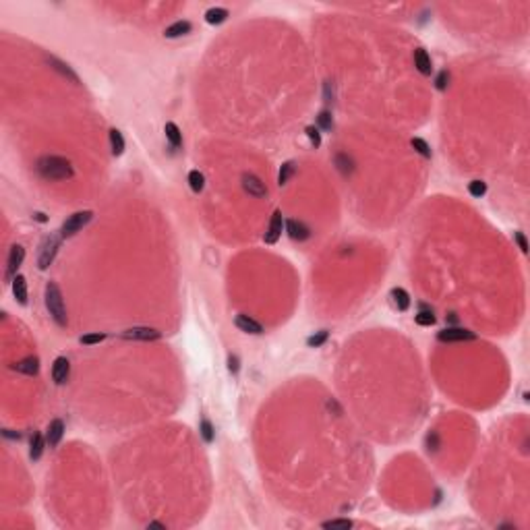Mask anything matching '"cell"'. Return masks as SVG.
Instances as JSON below:
<instances>
[{"label": "cell", "mask_w": 530, "mask_h": 530, "mask_svg": "<svg viewBox=\"0 0 530 530\" xmlns=\"http://www.w3.org/2000/svg\"><path fill=\"white\" fill-rule=\"evenodd\" d=\"M390 296H392V302L398 311H408L410 309V296L404 288H392Z\"/></svg>", "instance_id": "9a60e30c"}, {"label": "cell", "mask_w": 530, "mask_h": 530, "mask_svg": "<svg viewBox=\"0 0 530 530\" xmlns=\"http://www.w3.org/2000/svg\"><path fill=\"white\" fill-rule=\"evenodd\" d=\"M476 336L468 330H462V328H447L443 332L437 334V340L439 342H470L474 340Z\"/></svg>", "instance_id": "8992f818"}, {"label": "cell", "mask_w": 530, "mask_h": 530, "mask_svg": "<svg viewBox=\"0 0 530 530\" xmlns=\"http://www.w3.org/2000/svg\"><path fill=\"white\" fill-rule=\"evenodd\" d=\"M199 431H201V437H203V441H205V443H211V441H214V437H216V433H214V425H211V422H209L207 418H203V420H201Z\"/></svg>", "instance_id": "484cf974"}, {"label": "cell", "mask_w": 530, "mask_h": 530, "mask_svg": "<svg viewBox=\"0 0 530 530\" xmlns=\"http://www.w3.org/2000/svg\"><path fill=\"white\" fill-rule=\"evenodd\" d=\"M37 170L44 178H50V180H65L73 176L71 162L60 155H44L37 162Z\"/></svg>", "instance_id": "6da1fadb"}, {"label": "cell", "mask_w": 530, "mask_h": 530, "mask_svg": "<svg viewBox=\"0 0 530 530\" xmlns=\"http://www.w3.org/2000/svg\"><path fill=\"white\" fill-rule=\"evenodd\" d=\"M69 373H71V362H69V358H67V356H58V358L54 360V364H52V379H54V383L63 385V383H67V379H69Z\"/></svg>", "instance_id": "ba28073f"}, {"label": "cell", "mask_w": 530, "mask_h": 530, "mask_svg": "<svg viewBox=\"0 0 530 530\" xmlns=\"http://www.w3.org/2000/svg\"><path fill=\"white\" fill-rule=\"evenodd\" d=\"M414 321H416L418 325H422V328H431V325H435V315H433V311H431V309H425V307H422V309H420V313H416Z\"/></svg>", "instance_id": "7402d4cb"}, {"label": "cell", "mask_w": 530, "mask_h": 530, "mask_svg": "<svg viewBox=\"0 0 530 530\" xmlns=\"http://www.w3.org/2000/svg\"><path fill=\"white\" fill-rule=\"evenodd\" d=\"M93 218V214L89 209H85V211H77V214H73V216H69V220L63 224V228H60V234L67 238V236H73V234H77L89 220Z\"/></svg>", "instance_id": "277c9868"}, {"label": "cell", "mask_w": 530, "mask_h": 530, "mask_svg": "<svg viewBox=\"0 0 530 530\" xmlns=\"http://www.w3.org/2000/svg\"><path fill=\"white\" fill-rule=\"evenodd\" d=\"M13 294L19 304H27V280L23 276H17L13 280Z\"/></svg>", "instance_id": "e0dca14e"}, {"label": "cell", "mask_w": 530, "mask_h": 530, "mask_svg": "<svg viewBox=\"0 0 530 530\" xmlns=\"http://www.w3.org/2000/svg\"><path fill=\"white\" fill-rule=\"evenodd\" d=\"M110 147H112V153L114 155H123L125 151V139H123V133L118 129H112L110 131Z\"/></svg>", "instance_id": "603a6c76"}, {"label": "cell", "mask_w": 530, "mask_h": 530, "mask_svg": "<svg viewBox=\"0 0 530 530\" xmlns=\"http://www.w3.org/2000/svg\"><path fill=\"white\" fill-rule=\"evenodd\" d=\"M60 247V236H48L44 242H42V249H39V257H37V268L39 270H46L48 265L54 261L56 257V251Z\"/></svg>", "instance_id": "3957f363"}, {"label": "cell", "mask_w": 530, "mask_h": 530, "mask_svg": "<svg viewBox=\"0 0 530 530\" xmlns=\"http://www.w3.org/2000/svg\"><path fill=\"white\" fill-rule=\"evenodd\" d=\"M412 147L422 155V157H431V147H429V143L425 141V139H418V137H414L412 141Z\"/></svg>", "instance_id": "f546056e"}, {"label": "cell", "mask_w": 530, "mask_h": 530, "mask_svg": "<svg viewBox=\"0 0 530 530\" xmlns=\"http://www.w3.org/2000/svg\"><path fill=\"white\" fill-rule=\"evenodd\" d=\"M242 187L253 197H265V195H268V189H265L261 178H257L255 174H242Z\"/></svg>", "instance_id": "30bf717a"}, {"label": "cell", "mask_w": 530, "mask_h": 530, "mask_svg": "<svg viewBox=\"0 0 530 530\" xmlns=\"http://www.w3.org/2000/svg\"><path fill=\"white\" fill-rule=\"evenodd\" d=\"M63 435H65V422L60 420V418H54L48 425V433H46V441L50 443V447H56L58 443H60V439H63Z\"/></svg>", "instance_id": "8fae6325"}, {"label": "cell", "mask_w": 530, "mask_h": 530, "mask_svg": "<svg viewBox=\"0 0 530 530\" xmlns=\"http://www.w3.org/2000/svg\"><path fill=\"white\" fill-rule=\"evenodd\" d=\"M164 133H166V139L170 141L172 147H180L182 145V133H180V129L174 123H166Z\"/></svg>", "instance_id": "ffe728a7"}, {"label": "cell", "mask_w": 530, "mask_h": 530, "mask_svg": "<svg viewBox=\"0 0 530 530\" xmlns=\"http://www.w3.org/2000/svg\"><path fill=\"white\" fill-rule=\"evenodd\" d=\"M46 307H48L50 315L54 317V321H56L60 328H65V325H67L65 298H63L60 288H58L54 282H48V284H46Z\"/></svg>", "instance_id": "7a4b0ae2"}, {"label": "cell", "mask_w": 530, "mask_h": 530, "mask_svg": "<svg viewBox=\"0 0 530 530\" xmlns=\"http://www.w3.org/2000/svg\"><path fill=\"white\" fill-rule=\"evenodd\" d=\"M147 528H166V526H164V524H160V522H151Z\"/></svg>", "instance_id": "ab89813d"}, {"label": "cell", "mask_w": 530, "mask_h": 530, "mask_svg": "<svg viewBox=\"0 0 530 530\" xmlns=\"http://www.w3.org/2000/svg\"><path fill=\"white\" fill-rule=\"evenodd\" d=\"M514 238H516V242H518L520 251H522V253H526V251H528V242H526V236H524L522 232H516V234H514Z\"/></svg>", "instance_id": "8d00e7d4"}, {"label": "cell", "mask_w": 530, "mask_h": 530, "mask_svg": "<svg viewBox=\"0 0 530 530\" xmlns=\"http://www.w3.org/2000/svg\"><path fill=\"white\" fill-rule=\"evenodd\" d=\"M294 174V162H286V164H282V168H280V174H278V182H280V187L282 185H286L288 180H290V176Z\"/></svg>", "instance_id": "83f0119b"}, {"label": "cell", "mask_w": 530, "mask_h": 530, "mask_svg": "<svg viewBox=\"0 0 530 530\" xmlns=\"http://www.w3.org/2000/svg\"><path fill=\"white\" fill-rule=\"evenodd\" d=\"M427 445H429V452H431V450H433V452L437 450V445H439V439H437V435H435V433H431V435L427 437Z\"/></svg>", "instance_id": "74e56055"}, {"label": "cell", "mask_w": 530, "mask_h": 530, "mask_svg": "<svg viewBox=\"0 0 530 530\" xmlns=\"http://www.w3.org/2000/svg\"><path fill=\"white\" fill-rule=\"evenodd\" d=\"M447 83H450V73H447V71H441V73L435 77V87L443 91V89L447 87Z\"/></svg>", "instance_id": "836d02e7"}, {"label": "cell", "mask_w": 530, "mask_h": 530, "mask_svg": "<svg viewBox=\"0 0 530 530\" xmlns=\"http://www.w3.org/2000/svg\"><path fill=\"white\" fill-rule=\"evenodd\" d=\"M336 164H338V168H340V172L342 174H350L354 168H352V160L346 155V153H340V155H336Z\"/></svg>", "instance_id": "f1b7e54d"}, {"label": "cell", "mask_w": 530, "mask_h": 530, "mask_svg": "<svg viewBox=\"0 0 530 530\" xmlns=\"http://www.w3.org/2000/svg\"><path fill=\"white\" fill-rule=\"evenodd\" d=\"M228 369L232 371V373H236V371H238V358H236V356H230V358H228Z\"/></svg>", "instance_id": "f35d334b"}, {"label": "cell", "mask_w": 530, "mask_h": 530, "mask_svg": "<svg viewBox=\"0 0 530 530\" xmlns=\"http://www.w3.org/2000/svg\"><path fill=\"white\" fill-rule=\"evenodd\" d=\"M468 193H470L472 197H483V195L487 193V185H485L483 180H472V182L468 185Z\"/></svg>", "instance_id": "1f68e13d"}, {"label": "cell", "mask_w": 530, "mask_h": 530, "mask_svg": "<svg viewBox=\"0 0 530 530\" xmlns=\"http://www.w3.org/2000/svg\"><path fill=\"white\" fill-rule=\"evenodd\" d=\"M330 338V332H325V330H321V332H317V334H313L309 340H307V344L311 346V348H319V346H323L325 344V340Z\"/></svg>", "instance_id": "4316f807"}, {"label": "cell", "mask_w": 530, "mask_h": 530, "mask_svg": "<svg viewBox=\"0 0 530 530\" xmlns=\"http://www.w3.org/2000/svg\"><path fill=\"white\" fill-rule=\"evenodd\" d=\"M42 452H44V437H42V433H33V437H31V447H29V458H31V460H39V458H42Z\"/></svg>", "instance_id": "cb8c5ba5"}, {"label": "cell", "mask_w": 530, "mask_h": 530, "mask_svg": "<svg viewBox=\"0 0 530 530\" xmlns=\"http://www.w3.org/2000/svg\"><path fill=\"white\" fill-rule=\"evenodd\" d=\"M414 65H416V69L422 75H431L433 73V63H431V58L427 54V50H422V48L414 50Z\"/></svg>", "instance_id": "7c38bea8"}, {"label": "cell", "mask_w": 530, "mask_h": 530, "mask_svg": "<svg viewBox=\"0 0 530 530\" xmlns=\"http://www.w3.org/2000/svg\"><path fill=\"white\" fill-rule=\"evenodd\" d=\"M189 185H191V189H193L195 193H201V191H203V187H205V178H203V174H201L199 170H191V172H189Z\"/></svg>", "instance_id": "d4e9b609"}, {"label": "cell", "mask_w": 530, "mask_h": 530, "mask_svg": "<svg viewBox=\"0 0 530 530\" xmlns=\"http://www.w3.org/2000/svg\"><path fill=\"white\" fill-rule=\"evenodd\" d=\"M50 65H52V69L54 71H58L60 75H65L67 79H71L73 83H79V77H77V73L69 67V65H65L63 60H58V58H50Z\"/></svg>", "instance_id": "ac0fdd59"}, {"label": "cell", "mask_w": 530, "mask_h": 530, "mask_svg": "<svg viewBox=\"0 0 530 530\" xmlns=\"http://www.w3.org/2000/svg\"><path fill=\"white\" fill-rule=\"evenodd\" d=\"M23 259H25V249H23L21 244L11 247V253H9V259H7V274H5V278H7L9 282H13V280L19 276L17 270L21 268Z\"/></svg>", "instance_id": "5b68a950"}, {"label": "cell", "mask_w": 530, "mask_h": 530, "mask_svg": "<svg viewBox=\"0 0 530 530\" xmlns=\"http://www.w3.org/2000/svg\"><path fill=\"white\" fill-rule=\"evenodd\" d=\"M282 230H284V216H282L280 209H276L274 216H272V222H270V228H268V232H265V242L268 244L278 242V238L282 236Z\"/></svg>", "instance_id": "52a82bcc"}, {"label": "cell", "mask_w": 530, "mask_h": 530, "mask_svg": "<svg viewBox=\"0 0 530 530\" xmlns=\"http://www.w3.org/2000/svg\"><path fill=\"white\" fill-rule=\"evenodd\" d=\"M304 133H307V137H309V141H311L313 147H319V145H321V133H319V129H317V127L309 125V127L304 129Z\"/></svg>", "instance_id": "4dcf8cb0"}, {"label": "cell", "mask_w": 530, "mask_h": 530, "mask_svg": "<svg viewBox=\"0 0 530 530\" xmlns=\"http://www.w3.org/2000/svg\"><path fill=\"white\" fill-rule=\"evenodd\" d=\"M15 369L19 371V373H25V375H35L39 371V358L37 356H27V358L19 360L15 364Z\"/></svg>", "instance_id": "2e32d148"}, {"label": "cell", "mask_w": 530, "mask_h": 530, "mask_svg": "<svg viewBox=\"0 0 530 530\" xmlns=\"http://www.w3.org/2000/svg\"><path fill=\"white\" fill-rule=\"evenodd\" d=\"M106 338V334H87V336H81V344H99L101 340Z\"/></svg>", "instance_id": "e575fe53"}, {"label": "cell", "mask_w": 530, "mask_h": 530, "mask_svg": "<svg viewBox=\"0 0 530 530\" xmlns=\"http://www.w3.org/2000/svg\"><path fill=\"white\" fill-rule=\"evenodd\" d=\"M162 334L153 330V328H131L123 334L125 340H143V342H149V340H157Z\"/></svg>", "instance_id": "9c48e42d"}, {"label": "cell", "mask_w": 530, "mask_h": 530, "mask_svg": "<svg viewBox=\"0 0 530 530\" xmlns=\"http://www.w3.org/2000/svg\"><path fill=\"white\" fill-rule=\"evenodd\" d=\"M317 123H319V127H321L323 131H332V127H334L332 112H328V110H321V112H319V116H317Z\"/></svg>", "instance_id": "d6a6232c"}, {"label": "cell", "mask_w": 530, "mask_h": 530, "mask_svg": "<svg viewBox=\"0 0 530 530\" xmlns=\"http://www.w3.org/2000/svg\"><path fill=\"white\" fill-rule=\"evenodd\" d=\"M236 328L247 332V334H263L261 323H257L255 319H251L249 315H236Z\"/></svg>", "instance_id": "5bb4252c"}, {"label": "cell", "mask_w": 530, "mask_h": 530, "mask_svg": "<svg viewBox=\"0 0 530 530\" xmlns=\"http://www.w3.org/2000/svg\"><path fill=\"white\" fill-rule=\"evenodd\" d=\"M35 218H37L39 222H46V216H44V214H35Z\"/></svg>", "instance_id": "60d3db41"}, {"label": "cell", "mask_w": 530, "mask_h": 530, "mask_svg": "<svg viewBox=\"0 0 530 530\" xmlns=\"http://www.w3.org/2000/svg\"><path fill=\"white\" fill-rule=\"evenodd\" d=\"M286 228H288V234H290L292 240H307L309 234H311V230L302 222H296V220H288Z\"/></svg>", "instance_id": "4fadbf2b"}, {"label": "cell", "mask_w": 530, "mask_h": 530, "mask_svg": "<svg viewBox=\"0 0 530 530\" xmlns=\"http://www.w3.org/2000/svg\"><path fill=\"white\" fill-rule=\"evenodd\" d=\"M226 17H228V11L222 9V7H214V9H209V11L205 13V21H207L209 25H220V23L226 21Z\"/></svg>", "instance_id": "d6986e66"}, {"label": "cell", "mask_w": 530, "mask_h": 530, "mask_svg": "<svg viewBox=\"0 0 530 530\" xmlns=\"http://www.w3.org/2000/svg\"><path fill=\"white\" fill-rule=\"evenodd\" d=\"M352 522L350 520H330V522H323V528H350Z\"/></svg>", "instance_id": "d590c367"}, {"label": "cell", "mask_w": 530, "mask_h": 530, "mask_svg": "<svg viewBox=\"0 0 530 530\" xmlns=\"http://www.w3.org/2000/svg\"><path fill=\"white\" fill-rule=\"evenodd\" d=\"M189 31H191V23L189 21H176L174 25L166 27L164 35L166 37H180V35H187Z\"/></svg>", "instance_id": "44dd1931"}]
</instances>
